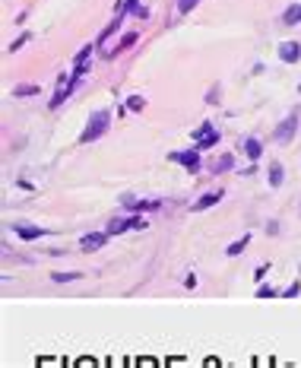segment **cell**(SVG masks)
<instances>
[{
  "label": "cell",
  "mask_w": 301,
  "mask_h": 368,
  "mask_svg": "<svg viewBox=\"0 0 301 368\" xmlns=\"http://www.w3.org/2000/svg\"><path fill=\"white\" fill-rule=\"evenodd\" d=\"M295 130H298V118L289 115L286 121L276 127V133H273V136H276V143H292V140H295Z\"/></svg>",
  "instance_id": "5b68a950"
},
{
  "label": "cell",
  "mask_w": 301,
  "mask_h": 368,
  "mask_svg": "<svg viewBox=\"0 0 301 368\" xmlns=\"http://www.w3.org/2000/svg\"><path fill=\"white\" fill-rule=\"evenodd\" d=\"M92 48H96V45H86V48H80V51H76V57H73V64H89Z\"/></svg>",
  "instance_id": "44dd1931"
},
{
  "label": "cell",
  "mask_w": 301,
  "mask_h": 368,
  "mask_svg": "<svg viewBox=\"0 0 301 368\" xmlns=\"http://www.w3.org/2000/svg\"><path fill=\"white\" fill-rule=\"evenodd\" d=\"M108 121H111V111H108V108H99L96 115L89 118V124H86V130L80 133V143H96L99 136L108 130Z\"/></svg>",
  "instance_id": "6da1fadb"
},
{
  "label": "cell",
  "mask_w": 301,
  "mask_h": 368,
  "mask_svg": "<svg viewBox=\"0 0 301 368\" xmlns=\"http://www.w3.org/2000/svg\"><path fill=\"white\" fill-rule=\"evenodd\" d=\"M257 295H260V298H276L279 292H276L273 286H260V289H257Z\"/></svg>",
  "instance_id": "484cf974"
},
{
  "label": "cell",
  "mask_w": 301,
  "mask_h": 368,
  "mask_svg": "<svg viewBox=\"0 0 301 368\" xmlns=\"http://www.w3.org/2000/svg\"><path fill=\"white\" fill-rule=\"evenodd\" d=\"M130 229H136V232H143V229H146V219H140V216H130Z\"/></svg>",
  "instance_id": "83f0119b"
},
{
  "label": "cell",
  "mask_w": 301,
  "mask_h": 368,
  "mask_svg": "<svg viewBox=\"0 0 301 368\" xmlns=\"http://www.w3.org/2000/svg\"><path fill=\"white\" fill-rule=\"evenodd\" d=\"M168 159L171 162H178V165H184L187 168V175H197L200 172V149H184V152H168Z\"/></svg>",
  "instance_id": "3957f363"
},
{
  "label": "cell",
  "mask_w": 301,
  "mask_h": 368,
  "mask_svg": "<svg viewBox=\"0 0 301 368\" xmlns=\"http://www.w3.org/2000/svg\"><path fill=\"white\" fill-rule=\"evenodd\" d=\"M136 10H140V6H136V0H124V6L117 10V19H124L127 13H136Z\"/></svg>",
  "instance_id": "7402d4cb"
},
{
  "label": "cell",
  "mask_w": 301,
  "mask_h": 368,
  "mask_svg": "<svg viewBox=\"0 0 301 368\" xmlns=\"http://www.w3.org/2000/svg\"><path fill=\"white\" fill-rule=\"evenodd\" d=\"M301 22V3H292L286 13H282V25H298Z\"/></svg>",
  "instance_id": "9a60e30c"
},
{
  "label": "cell",
  "mask_w": 301,
  "mask_h": 368,
  "mask_svg": "<svg viewBox=\"0 0 301 368\" xmlns=\"http://www.w3.org/2000/svg\"><path fill=\"white\" fill-rule=\"evenodd\" d=\"M298 292H301V286H298V282H292V286H289V289H286V292H282V295H286V298H295Z\"/></svg>",
  "instance_id": "f1b7e54d"
},
{
  "label": "cell",
  "mask_w": 301,
  "mask_h": 368,
  "mask_svg": "<svg viewBox=\"0 0 301 368\" xmlns=\"http://www.w3.org/2000/svg\"><path fill=\"white\" fill-rule=\"evenodd\" d=\"M298 92H301V86H298Z\"/></svg>",
  "instance_id": "4dcf8cb0"
},
{
  "label": "cell",
  "mask_w": 301,
  "mask_h": 368,
  "mask_svg": "<svg viewBox=\"0 0 301 368\" xmlns=\"http://www.w3.org/2000/svg\"><path fill=\"white\" fill-rule=\"evenodd\" d=\"M247 242H251V235H244V238H238V242H231V245L225 247V254H228V257H238V254H244Z\"/></svg>",
  "instance_id": "ffe728a7"
},
{
  "label": "cell",
  "mask_w": 301,
  "mask_h": 368,
  "mask_svg": "<svg viewBox=\"0 0 301 368\" xmlns=\"http://www.w3.org/2000/svg\"><path fill=\"white\" fill-rule=\"evenodd\" d=\"M216 143H219V130H216V124L203 121V124L194 130V146H197V149H212Z\"/></svg>",
  "instance_id": "7a4b0ae2"
},
{
  "label": "cell",
  "mask_w": 301,
  "mask_h": 368,
  "mask_svg": "<svg viewBox=\"0 0 301 368\" xmlns=\"http://www.w3.org/2000/svg\"><path fill=\"white\" fill-rule=\"evenodd\" d=\"M13 232L19 235L22 242H35V238L48 235V229H41V226H29V222H13Z\"/></svg>",
  "instance_id": "8992f818"
},
{
  "label": "cell",
  "mask_w": 301,
  "mask_h": 368,
  "mask_svg": "<svg viewBox=\"0 0 301 368\" xmlns=\"http://www.w3.org/2000/svg\"><path fill=\"white\" fill-rule=\"evenodd\" d=\"M222 200V191H206L200 200H194V213H200V210H209V207H216V203Z\"/></svg>",
  "instance_id": "8fae6325"
},
{
  "label": "cell",
  "mask_w": 301,
  "mask_h": 368,
  "mask_svg": "<svg viewBox=\"0 0 301 368\" xmlns=\"http://www.w3.org/2000/svg\"><path fill=\"white\" fill-rule=\"evenodd\" d=\"M219 96H222V86H209V92H206V102H209V105H219Z\"/></svg>",
  "instance_id": "cb8c5ba5"
},
{
  "label": "cell",
  "mask_w": 301,
  "mask_h": 368,
  "mask_svg": "<svg viewBox=\"0 0 301 368\" xmlns=\"http://www.w3.org/2000/svg\"><path fill=\"white\" fill-rule=\"evenodd\" d=\"M127 108H130V111H143L146 108V99L143 96H130V99H127Z\"/></svg>",
  "instance_id": "603a6c76"
},
{
  "label": "cell",
  "mask_w": 301,
  "mask_h": 368,
  "mask_svg": "<svg viewBox=\"0 0 301 368\" xmlns=\"http://www.w3.org/2000/svg\"><path fill=\"white\" fill-rule=\"evenodd\" d=\"M241 149H244V156L251 159V162H257V159H260V152H263V143L257 140V136H244V140H241Z\"/></svg>",
  "instance_id": "9c48e42d"
},
{
  "label": "cell",
  "mask_w": 301,
  "mask_h": 368,
  "mask_svg": "<svg viewBox=\"0 0 301 368\" xmlns=\"http://www.w3.org/2000/svg\"><path fill=\"white\" fill-rule=\"evenodd\" d=\"M38 86H35V83H22V86H16L13 89V99H29V96H38Z\"/></svg>",
  "instance_id": "ac0fdd59"
},
{
  "label": "cell",
  "mask_w": 301,
  "mask_h": 368,
  "mask_svg": "<svg viewBox=\"0 0 301 368\" xmlns=\"http://www.w3.org/2000/svg\"><path fill=\"white\" fill-rule=\"evenodd\" d=\"M279 61L282 64H298L301 61V45L298 41H282L279 45Z\"/></svg>",
  "instance_id": "52a82bcc"
},
{
  "label": "cell",
  "mask_w": 301,
  "mask_h": 368,
  "mask_svg": "<svg viewBox=\"0 0 301 368\" xmlns=\"http://www.w3.org/2000/svg\"><path fill=\"white\" fill-rule=\"evenodd\" d=\"M197 3H200V0H178V13H191Z\"/></svg>",
  "instance_id": "d4e9b609"
},
{
  "label": "cell",
  "mask_w": 301,
  "mask_h": 368,
  "mask_svg": "<svg viewBox=\"0 0 301 368\" xmlns=\"http://www.w3.org/2000/svg\"><path fill=\"white\" fill-rule=\"evenodd\" d=\"M266 181H270V187H279L282 181H286V175H282V165L276 159L270 162V168H266Z\"/></svg>",
  "instance_id": "4fadbf2b"
},
{
  "label": "cell",
  "mask_w": 301,
  "mask_h": 368,
  "mask_svg": "<svg viewBox=\"0 0 301 368\" xmlns=\"http://www.w3.org/2000/svg\"><path fill=\"white\" fill-rule=\"evenodd\" d=\"M127 229H130V219H111L105 232H108V235H124Z\"/></svg>",
  "instance_id": "d6986e66"
},
{
  "label": "cell",
  "mask_w": 301,
  "mask_h": 368,
  "mask_svg": "<svg viewBox=\"0 0 301 368\" xmlns=\"http://www.w3.org/2000/svg\"><path fill=\"white\" fill-rule=\"evenodd\" d=\"M231 168H235V156H231V152H225V156H219V159H216L212 172H216V175H222V172H231Z\"/></svg>",
  "instance_id": "2e32d148"
},
{
  "label": "cell",
  "mask_w": 301,
  "mask_h": 368,
  "mask_svg": "<svg viewBox=\"0 0 301 368\" xmlns=\"http://www.w3.org/2000/svg\"><path fill=\"white\" fill-rule=\"evenodd\" d=\"M266 235H279V222H270V226H266Z\"/></svg>",
  "instance_id": "f546056e"
},
{
  "label": "cell",
  "mask_w": 301,
  "mask_h": 368,
  "mask_svg": "<svg viewBox=\"0 0 301 368\" xmlns=\"http://www.w3.org/2000/svg\"><path fill=\"white\" fill-rule=\"evenodd\" d=\"M29 38H32L29 32H25V35H19V38H16L13 45H10V54H16V51H19V48H22V45H25V41H29Z\"/></svg>",
  "instance_id": "4316f807"
},
{
  "label": "cell",
  "mask_w": 301,
  "mask_h": 368,
  "mask_svg": "<svg viewBox=\"0 0 301 368\" xmlns=\"http://www.w3.org/2000/svg\"><path fill=\"white\" fill-rule=\"evenodd\" d=\"M108 238H111L108 232H89V235H83V238H80V247H83V251H99V247L105 245Z\"/></svg>",
  "instance_id": "ba28073f"
},
{
  "label": "cell",
  "mask_w": 301,
  "mask_h": 368,
  "mask_svg": "<svg viewBox=\"0 0 301 368\" xmlns=\"http://www.w3.org/2000/svg\"><path fill=\"white\" fill-rule=\"evenodd\" d=\"M117 25H120V19H114V22H108V25H105V29H101V32H99V38H96V41H92V45H96V48H105V41H108V38H111V35H114V32H117Z\"/></svg>",
  "instance_id": "5bb4252c"
},
{
  "label": "cell",
  "mask_w": 301,
  "mask_h": 368,
  "mask_svg": "<svg viewBox=\"0 0 301 368\" xmlns=\"http://www.w3.org/2000/svg\"><path fill=\"white\" fill-rule=\"evenodd\" d=\"M51 279L54 282H76V279H83V273L80 270H57V273H51Z\"/></svg>",
  "instance_id": "e0dca14e"
},
{
  "label": "cell",
  "mask_w": 301,
  "mask_h": 368,
  "mask_svg": "<svg viewBox=\"0 0 301 368\" xmlns=\"http://www.w3.org/2000/svg\"><path fill=\"white\" fill-rule=\"evenodd\" d=\"M120 203H124L130 213H143V210H152V207H159V200H136V197H120Z\"/></svg>",
  "instance_id": "30bf717a"
},
{
  "label": "cell",
  "mask_w": 301,
  "mask_h": 368,
  "mask_svg": "<svg viewBox=\"0 0 301 368\" xmlns=\"http://www.w3.org/2000/svg\"><path fill=\"white\" fill-rule=\"evenodd\" d=\"M73 86H76V76H73V73H70V76L64 73V76H60V80H57V92H54V99H51L48 105H51V108H60V105H64L67 99H70Z\"/></svg>",
  "instance_id": "277c9868"
},
{
  "label": "cell",
  "mask_w": 301,
  "mask_h": 368,
  "mask_svg": "<svg viewBox=\"0 0 301 368\" xmlns=\"http://www.w3.org/2000/svg\"><path fill=\"white\" fill-rule=\"evenodd\" d=\"M136 38H140V32H124V35H120V41L108 51V57H114V54H120V51H127V48H133Z\"/></svg>",
  "instance_id": "7c38bea8"
}]
</instances>
